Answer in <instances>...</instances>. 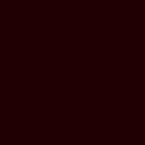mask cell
I'll list each match as a JSON object with an SVG mask.
<instances>
[]
</instances>
